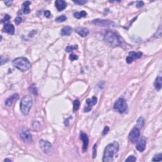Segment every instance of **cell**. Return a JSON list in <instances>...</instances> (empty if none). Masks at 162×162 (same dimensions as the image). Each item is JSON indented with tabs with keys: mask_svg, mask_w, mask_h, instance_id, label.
<instances>
[{
	"mask_svg": "<svg viewBox=\"0 0 162 162\" xmlns=\"http://www.w3.org/2000/svg\"><path fill=\"white\" fill-rule=\"evenodd\" d=\"M4 3H5L7 6H11V4L13 3V1H4Z\"/></svg>",
	"mask_w": 162,
	"mask_h": 162,
	"instance_id": "f35d334b",
	"label": "cell"
},
{
	"mask_svg": "<svg viewBox=\"0 0 162 162\" xmlns=\"http://www.w3.org/2000/svg\"><path fill=\"white\" fill-rule=\"evenodd\" d=\"M18 97H19V96H18V94H17V93L13 94L12 96H11L10 97H8V98L6 100L5 102L6 106L8 107H11L13 104V103L15 102V101H16L17 100H18Z\"/></svg>",
	"mask_w": 162,
	"mask_h": 162,
	"instance_id": "9a60e30c",
	"label": "cell"
},
{
	"mask_svg": "<svg viewBox=\"0 0 162 162\" xmlns=\"http://www.w3.org/2000/svg\"><path fill=\"white\" fill-rule=\"evenodd\" d=\"M72 118V117H70V118H67V120H65V125L66 126H68V124H69V120H70V119H71Z\"/></svg>",
	"mask_w": 162,
	"mask_h": 162,
	"instance_id": "ab89813d",
	"label": "cell"
},
{
	"mask_svg": "<svg viewBox=\"0 0 162 162\" xmlns=\"http://www.w3.org/2000/svg\"><path fill=\"white\" fill-rule=\"evenodd\" d=\"M4 161H9V162H10V161H11L10 160H9V159H5V160H4Z\"/></svg>",
	"mask_w": 162,
	"mask_h": 162,
	"instance_id": "60d3db41",
	"label": "cell"
},
{
	"mask_svg": "<svg viewBox=\"0 0 162 162\" xmlns=\"http://www.w3.org/2000/svg\"><path fill=\"white\" fill-rule=\"evenodd\" d=\"M87 13L85 11H81L79 12H75L74 13V17L75 18L79 19V18H82V17H85L87 16Z\"/></svg>",
	"mask_w": 162,
	"mask_h": 162,
	"instance_id": "7402d4cb",
	"label": "cell"
},
{
	"mask_svg": "<svg viewBox=\"0 0 162 162\" xmlns=\"http://www.w3.org/2000/svg\"><path fill=\"white\" fill-rule=\"evenodd\" d=\"M97 101V97L96 96H93L92 98H88L87 99L86 102L87 106L85 107L84 109V112H89V111H91L92 110L93 108V106L95 105L96 104Z\"/></svg>",
	"mask_w": 162,
	"mask_h": 162,
	"instance_id": "9c48e42d",
	"label": "cell"
},
{
	"mask_svg": "<svg viewBox=\"0 0 162 162\" xmlns=\"http://www.w3.org/2000/svg\"><path fill=\"white\" fill-rule=\"evenodd\" d=\"M75 31L80 36L82 37V38L87 37L89 33L88 29L85 28V27H77L75 29Z\"/></svg>",
	"mask_w": 162,
	"mask_h": 162,
	"instance_id": "5bb4252c",
	"label": "cell"
},
{
	"mask_svg": "<svg viewBox=\"0 0 162 162\" xmlns=\"http://www.w3.org/2000/svg\"><path fill=\"white\" fill-rule=\"evenodd\" d=\"M20 138L25 143H30L32 141V135H31V132L29 130L24 129L21 130L20 132Z\"/></svg>",
	"mask_w": 162,
	"mask_h": 162,
	"instance_id": "52a82bcc",
	"label": "cell"
},
{
	"mask_svg": "<svg viewBox=\"0 0 162 162\" xmlns=\"http://www.w3.org/2000/svg\"><path fill=\"white\" fill-rule=\"evenodd\" d=\"M140 129L136 126L132 129V130L130 131L129 135V139L130 141L132 143L134 144L136 143L139 139L140 137Z\"/></svg>",
	"mask_w": 162,
	"mask_h": 162,
	"instance_id": "8992f818",
	"label": "cell"
},
{
	"mask_svg": "<svg viewBox=\"0 0 162 162\" xmlns=\"http://www.w3.org/2000/svg\"><path fill=\"white\" fill-rule=\"evenodd\" d=\"M109 130H110L109 127H108V126H106V127L104 128V129H103V136L107 135V134L108 133Z\"/></svg>",
	"mask_w": 162,
	"mask_h": 162,
	"instance_id": "d590c367",
	"label": "cell"
},
{
	"mask_svg": "<svg viewBox=\"0 0 162 162\" xmlns=\"http://www.w3.org/2000/svg\"><path fill=\"white\" fill-rule=\"evenodd\" d=\"M31 1H26L23 3L22 6V10H23V13L24 14H28L31 12V9L29 8V6L31 5Z\"/></svg>",
	"mask_w": 162,
	"mask_h": 162,
	"instance_id": "ac0fdd59",
	"label": "cell"
},
{
	"mask_svg": "<svg viewBox=\"0 0 162 162\" xmlns=\"http://www.w3.org/2000/svg\"><path fill=\"white\" fill-rule=\"evenodd\" d=\"M10 18H11V17L9 15H8V14H6V15H5V17H4V18H3L2 20H1V23L7 22V21L9 20Z\"/></svg>",
	"mask_w": 162,
	"mask_h": 162,
	"instance_id": "f1b7e54d",
	"label": "cell"
},
{
	"mask_svg": "<svg viewBox=\"0 0 162 162\" xmlns=\"http://www.w3.org/2000/svg\"><path fill=\"white\" fill-rule=\"evenodd\" d=\"M32 98L30 96H25L21 100L20 110L24 115H27L29 114L30 110L32 106Z\"/></svg>",
	"mask_w": 162,
	"mask_h": 162,
	"instance_id": "277c9868",
	"label": "cell"
},
{
	"mask_svg": "<svg viewBox=\"0 0 162 162\" xmlns=\"http://www.w3.org/2000/svg\"><path fill=\"white\" fill-rule=\"evenodd\" d=\"M79 58L78 56L75 55L74 54H71L69 57V59L71 60V61H75V60H77Z\"/></svg>",
	"mask_w": 162,
	"mask_h": 162,
	"instance_id": "1f68e13d",
	"label": "cell"
},
{
	"mask_svg": "<svg viewBox=\"0 0 162 162\" xmlns=\"http://www.w3.org/2000/svg\"><path fill=\"white\" fill-rule=\"evenodd\" d=\"M96 144H94V147H93V158H95L96 157V154H97V150H96Z\"/></svg>",
	"mask_w": 162,
	"mask_h": 162,
	"instance_id": "f546056e",
	"label": "cell"
},
{
	"mask_svg": "<svg viewBox=\"0 0 162 162\" xmlns=\"http://www.w3.org/2000/svg\"><path fill=\"white\" fill-rule=\"evenodd\" d=\"M74 3L75 4L79 5H83L87 3V1H84V0H80V1H74Z\"/></svg>",
	"mask_w": 162,
	"mask_h": 162,
	"instance_id": "4dcf8cb0",
	"label": "cell"
},
{
	"mask_svg": "<svg viewBox=\"0 0 162 162\" xmlns=\"http://www.w3.org/2000/svg\"><path fill=\"white\" fill-rule=\"evenodd\" d=\"M73 111L75 112V111H77L79 108L80 107V101L78 100H75L73 101Z\"/></svg>",
	"mask_w": 162,
	"mask_h": 162,
	"instance_id": "603a6c76",
	"label": "cell"
},
{
	"mask_svg": "<svg viewBox=\"0 0 162 162\" xmlns=\"http://www.w3.org/2000/svg\"><path fill=\"white\" fill-rule=\"evenodd\" d=\"M39 146L43 151L45 153H48L50 151L51 147H52V144L49 141L44 140H41L39 141Z\"/></svg>",
	"mask_w": 162,
	"mask_h": 162,
	"instance_id": "30bf717a",
	"label": "cell"
},
{
	"mask_svg": "<svg viewBox=\"0 0 162 162\" xmlns=\"http://www.w3.org/2000/svg\"><path fill=\"white\" fill-rule=\"evenodd\" d=\"M136 161V158L134 156H129L127 159L125 160V161H130V162H134Z\"/></svg>",
	"mask_w": 162,
	"mask_h": 162,
	"instance_id": "83f0119b",
	"label": "cell"
},
{
	"mask_svg": "<svg viewBox=\"0 0 162 162\" xmlns=\"http://www.w3.org/2000/svg\"><path fill=\"white\" fill-rule=\"evenodd\" d=\"M142 55H143V53H142L141 52L136 53L134 52V51L130 52L129 53L128 57L126 58V62L129 64H131V63L133 62L134 60H136L139 59V58H140V57H142Z\"/></svg>",
	"mask_w": 162,
	"mask_h": 162,
	"instance_id": "ba28073f",
	"label": "cell"
},
{
	"mask_svg": "<svg viewBox=\"0 0 162 162\" xmlns=\"http://www.w3.org/2000/svg\"><path fill=\"white\" fill-rule=\"evenodd\" d=\"M3 32L8 33L9 34H13L15 32V27L13 25L11 24H7L5 25L3 29Z\"/></svg>",
	"mask_w": 162,
	"mask_h": 162,
	"instance_id": "e0dca14e",
	"label": "cell"
},
{
	"mask_svg": "<svg viewBox=\"0 0 162 162\" xmlns=\"http://www.w3.org/2000/svg\"><path fill=\"white\" fill-rule=\"evenodd\" d=\"M155 36V38H160L161 37V27L160 26V28H159V29L157 31V34H155V35H157Z\"/></svg>",
	"mask_w": 162,
	"mask_h": 162,
	"instance_id": "836d02e7",
	"label": "cell"
},
{
	"mask_svg": "<svg viewBox=\"0 0 162 162\" xmlns=\"http://www.w3.org/2000/svg\"><path fill=\"white\" fill-rule=\"evenodd\" d=\"M78 49V46L77 45H74V46H68L65 48V51L67 52H72L74 50H77Z\"/></svg>",
	"mask_w": 162,
	"mask_h": 162,
	"instance_id": "cb8c5ba5",
	"label": "cell"
},
{
	"mask_svg": "<svg viewBox=\"0 0 162 162\" xmlns=\"http://www.w3.org/2000/svg\"><path fill=\"white\" fill-rule=\"evenodd\" d=\"M144 123H145V121H144V119L143 117H140L136 121V127L139 128L140 130L144 125Z\"/></svg>",
	"mask_w": 162,
	"mask_h": 162,
	"instance_id": "44dd1931",
	"label": "cell"
},
{
	"mask_svg": "<svg viewBox=\"0 0 162 162\" xmlns=\"http://www.w3.org/2000/svg\"><path fill=\"white\" fill-rule=\"evenodd\" d=\"M80 139L83 142V146H82V150L84 153H85L87 151V147H88L89 144V138L87 137V134H85L83 132H81L80 134Z\"/></svg>",
	"mask_w": 162,
	"mask_h": 162,
	"instance_id": "8fae6325",
	"label": "cell"
},
{
	"mask_svg": "<svg viewBox=\"0 0 162 162\" xmlns=\"http://www.w3.org/2000/svg\"><path fill=\"white\" fill-rule=\"evenodd\" d=\"M72 32V29L71 28V27H64L61 29V34L63 36H70Z\"/></svg>",
	"mask_w": 162,
	"mask_h": 162,
	"instance_id": "d6986e66",
	"label": "cell"
},
{
	"mask_svg": "<svg viewBox=\"0 0 162 162\" xmlns=\"http://www.w3.org/2000/svg\"><path fill=\"white\" fill-rule=\"evenodd\" d=\"M114 110L118 112L119 114H125L127 111V104L125 99L120 97L117 100L114 104Z\"/></svg>",
	"mask_w": 162,
	"mask_h": 162,
	"instance_id": "5b68a950",
	"label": "cell"
},
{
	"mask_svg": "<svg viewBox=\"0 0 162 162\" xmlns=\"http://www.w3.org/2000/svg\"><path fill=\"white\" fill-rule=\"evenodd\" d=\"M119 150V144L117 142L114 141L107 146L103 154V161L110 162L114 161V157L117 154Z\"/></svg>",
	"mask_w": 162,
	"mask_h": 162,
	"instance_id": "6da1fadb",
	"label": "cell"
},
{
	"mask_svg": "<svg viewBox=\"0 0 162 162\" xmlns=\"http://www.w3.org/2000/svg\"><path fill=\"white\" fill-rule=\"evenodd\" d=\"M40 128V124L38 122H34V123H33V125H32V129L33 130H38Z\"/></svg>",
	"mask_w": 162,
	"mask_h": 162,
	"instance_id": "4316f807",
	"label": "cell"
},
{
	"mask_svg": "<svg viewBox=\"0 0 162 162\" xmlns=\"http://www.w3.org/2000/svg\"><path fill=\"white\" fill-rule=\"evenodd\" d=\"M146 139L145 137H142V138L137 141V144L136 145V149L140 152H143L146 149Z\"/></svg>",
	"mask_w": 162,
	"mask_h": 162,
	"instance_id": "4fadbf2b",
	"label": "cell"
},
{
	"mask_svg": "<svg viewBox=\"0 0 162 162\" xmlns=\"http://www.w3.org/2000/svg\"><path fill=\"white\" fill-rule=\"evenodd\" d=\"M104 40L107 44L113 47L118 46L121 44L120 38L115 32L108 31L104 34Z\"/></svg>",
	"mask_w": 162,
	"mask_h": 162,
	"instance_id": "3957f363",
	"label": "cell"
},
{
	"mask_svg": "<svg viewBox=\"0 0 162 162\" xmlns=\"http://www.w3.org/2000/svg\"><path fill=\"white\" fill-rule=\"evenodd\" d=\"M30 91L32 92L33 94H38V90H37L36 87L34 86H31V87H29Z\"/></svg>",
	"mask_w": 162,
	"mask_h": 162,
	"instance_id": "d6a6232c",
	"label": "cell"
},
{
	"mask_svg": "<svg viewBox=\"0 0 162 162\" xmlns=\"http://www.w3.org/2000/svg\"><path fill=\"white\" fill-rule=\"evenodd\" d=\"M22 22V18L20 17H17V18L15 19V24H17V25L20 24Z\"/></svg>",
	"mask_w": 162,
	"mask_h": 162,
	"instance_id": "e575fe53",
	"label": "cell"
},
{
	"mask_svg": "<svg viewBox=\"0 0 162 162\" xmlns=\"http://www.w3.org/2000/svg\"><path fill=\"white\" fill-rule=\"evenodd\" d=\"M162 156L161 153H159V154H156L153 158L152 159V161H161L162 160Z\"/></svg>",
	"mask_w": 162,
	"mask_h": 162,
	"instance_id": "484cf974",
	"label": "cell"
},
{
	"mask_svg": "<svg viewBox=\"0 0 162 162\" xmlns=\"http://www.w3.org/2000/svg\"><path fill=\"white\" fill-rule=\"evenodd\" d=\"M67 17H66L65 15H61V16L58 17V18H56L55 20H56V22H65V20H67Z\"/></svg>",
	"mask_w": 162,
	"mask_h": 162,
	"instance_id": "d4e9b609",
	"label": "cell"
},
{
	"mask_svg": "<svg viewBox=\"0 0 162 162\" xmlns=\"http://www.w3.org/2000/svg\"><path fill=\"white\" fill-rule=\"evenodd\" d=\"M92 24L99 25V26H109V25H111V24H114V22H111L109 20L96 19L93 21Z\"/></svg>",
	"mask_w": 162,
	"mask_h": 162,
	"instance_id": "7c38bea8",
	"label": "cell"
},
{
	"mask_svg": "<svg viewBox=\"0 0 162 162\" xmlns=\"http://www.w3.org/2000/svg\"><path fill=\"white\" fill-rule=\"evenodd\" d=\"M44 16L47 17V18H49V17H50V16H51V12L49 10H46L44 11Z\"/></svg>",
	"mask_w": 162,
	"mask_h": 162,
	"instance_id": "74e56055",
	"label": "cell"
},
{
	"mask_svg": "<svg viewBox=\"0 0 162 162\" xmlns=\"http://www.w3.org/2000/svg\"><path fill=\"white\" fill-rule=\"evenodd\" d=\"M55 6L58 11H61L67 7V3L63 0H57L55 1Z\"/></svg>",
	"mask_w": 162,
	"mask_h": 162,
	"instance_id": "2e32d148",
	"label": "cell"
},
{
	"mask_svg": "<svg viewBox=\"0 0 162 162\" xmlns=\"http://www.w3.org/2000/svg\"><path fill=\"white\" fill-rule=\"evenodd\" d=\"M162 86V78L161 75H159L158 77L156 79L155 82H154V87L157 91H160L161 89Z\"/></svg>",
	"mask_w": 162,
	"mask_h": 162,
	"instance_id": "ffe728a7",
	"label": "cell"
},
{
	"mask_svg": "<svg viewBox=\"0 0 162 162\" xmlns=\"http://www.w3.org/2000/svg\"><path fill=\"white\" fill-rule=\"evenodd\" d=\"M13 65L22 72H26L31 67V64L28 59L23 57L15 58L12 61Z\"/></svg>",
	"mask_w": 162,
	"mask_h": 162,
	"instance_id": "7a4b0ae2",
	"label": "cell"
},
{
	"mask_svg": "<svg viewBox=\"0 0 162 162\" xmlns=\"http://www.w3.org/2000/svg\"><path fill=\"white\" fill-rule=\"evenodd\" d=\"M144 2L143 1H137V5H136V7L138 8H141V7H143V6H144Z\"/></svg>",
	"mask_w": 162,
	"mask_h": 162,
	"instance_id": "8d00e7d4",
	"label": "cell"
}]
</instances>
